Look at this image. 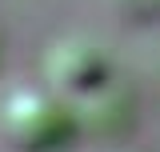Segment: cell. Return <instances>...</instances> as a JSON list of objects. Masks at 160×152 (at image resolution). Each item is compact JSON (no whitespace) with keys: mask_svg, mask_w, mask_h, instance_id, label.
I'll return each instance as SVG.
<instances>
[{"mask_svg":"<svg viewBox=\"0 0 160 152\" xmlns=\"http://www.w3.org/2000/svg\"><path fill=\"white\" fill-rule=\"evenodd\" d=\"M0 132L24 152L64 148L76 132V112L48 88H12L0 100Z\"/></svg>","mask_w":160,"mask_h":152,"instance_id":"obj_1","label":"cell"},{"mask_svg":"<svg viewBox=\"0 0 160 152\" xmlns=\"http://www.w3.org/2000/svg\"><path fill=\"white\" fill-rule=\"evenodd\" d=\"M44 76H48L52 92L60 96L96 92L108 80V56L88 36H64L44 52Z\"/></svg>","mask_w":160,"mask_h":152,"instance_id":"obj_2","label":"cell"}]
</instances>
